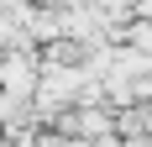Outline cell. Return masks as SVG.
I'll use <instances>...</instances> for the list:
<instances>
[{"mask_svg": "<svg viewBox=\"0 0 152 147\" xmlns=\"http://www.w3.org/2000/svg\"><path fill=\"white\" fill-rule=\"evenodd\" d=\"M37 74H42V63H37V47L16 42L0 53V95H11V100L26 105L31 95H37Z\"/></svg>", "mask_w": 152, "mask_h": 147, "instance_id": "obj_1", "label": "cell"}, {"mask_svg": "<svg viewBox=\"0 0 152 147\" xmlns=\"http://www.w3.org/2000/svg\"><path fill=\"white\" fill-rule=\"evenodd\" d=\"M131 5V16H142V21H152V0H126Z\"/></svg>", "mask_w": 152, "mask_h": 147, "instance_id": "obj_2", "label": "cell"}]
</instances>
